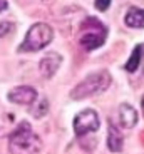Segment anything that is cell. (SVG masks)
<instances>
[{
	"instance_id": "6da1fadb",
	"label": "cell",
	"mask_w": 144,
	"mask_h": 154,
	"mask_svg": "<svg viewBox=\"0 0 144 154\" xmlns=\"http://www.w3.org/2000/svg\"><path fill=\"white\" fill-rule=\"evenodd\" d=\"M42 149V139L35 134L29 122H20L8 136L10 154H37Z\"/></svg>"
},
{
	"instance_id": "7a4b0ae2",
	"label": "cell",
	"mask_w": 144,
	"mask_h": 154,
	"mask_svg": "<svg viewBox=\"0 0 144 154\" xmlns=\"http://www.w3.org/2000/svg\"><path fill=\"white\" fill-rule=\"evenodd\" d=\"M111 82H112V79H111V74L107 70H99V72L89 74L84 81H81L70 91V97L74 100H82L87 99V97L97 96V94H102L104 91H107Z\"/></svg>"
},
{
	"instance_id": "3957f363",
	"label": "cell",
	"mask_w": 144,
	"mask_h": 154,
	"mask_svg": "<svg viewBox=\"0 0 144 154\" xmlns=\"http://www.w3.org/2000/svg\"><path fill=\"white\" fill-rule=\"evenodd\" d=\"M106 37H107V29L104 27V23L101 20L94 19V17H87L81 23L79 45L87 52L99 49L106 42Z\"/></svg>"
},
{
	"instance_id": "277c9868",
	"label": "cell",
	"mask_w": 144,
	"mask_h": 154,
	"mask_svg": "<svg viewBox=\"0 0 144 154\" xmlns=\"http://www.w3.org/2000/svg\"><path fill=\"white\" fill-rule=\"evenodd\" d=\"M54 38V30L49 23L37 22L29 29L27 35L20 44L19 52H37V50L47 47Z\"/></svg>"
},
{
	"instance_id": "5b68a950",
	"label": "cell",
	"mask_w": 144,
	"mask_h": 154,
	"mask_svg": "<svg viewBox=\"0 0 144 154\" xmlns=\"http://www.w3.org/2000/svg\"><path fill=\"white\" fill-rule=\"evenodd\" d=\"M99 126H101V119H99V114L94 109H84L74 117V132L79 137L90 134V132H96L99 129Z\"/></svg>"
},
{
	"instance_id": "8992f818",
	"label": "cell",
	"mask_w": 144,
	"mask_h": 154,
	"mask_svg": "<svg viewBox=\"0 0 144 154\" xmlns=\"http://www.w3.org/2000/svg\"><path fill=\"white\" fill-rule=\"evenodd\" d=\"M39 94L30 85H17L8 92V100L19 106H30L37 100Z\"/></svg>"
},
{
	"instance_id": "52a82bcc",
	"label": "cell",
	"mask_w": 144,
	"mask_h": 154,
	"mask_svg": "<svg viewBox=\"0 0 144 154\" xmlns=\"http://www.w3.org/2000/svg\"><path fill=\"white\" fill-rule=\"evenodd\" d=\"M60 62H62V57L57 52H49L45 54L39 62V72L42 74L44 79H51V77L55 75V72L60 67Z\"/></svg>"
},
{
	"instance_id": "ba28073f",
	"label": "cell",
	"mask_w": 144,
	"mask_h": 154,
	"mask_svg": "<svg viewBox=\"0 0 144 154\" xmlns=\"http://www.w3.org/2000/svg\"><path fill=\"white\" fill-rule=\"evenodd\" d=\"M119 122L124 129H133L137 124V112L131 104H121L119 106Z\"/></svg>"
},
{
	"instance_id": "9c48e42d",
	"label": "cell",
	"mask_w": 144,
	"mask_h": 154,
	"mask_svg": "<svg viewBox=\"0 0 144 154\" xmlns=\"http://www.w3.org/2000/svg\"><path fill=\"white\" fill-rule=\"evenodd\" d=\"M124 146V137L121 131L117 129L114 124H109V131H107V147L111 152H121Z\"/></svg>"
},
{
	"instance_id": "30bf717a",
	"label": "cell",
	"mask_w": 144,
	"mask_h": 154,
	"mask_svg": "<svg viewBox=\"0 0 144 154\" xmlns=\"http://www.w3.org/2000/svg\"><path fill=\"white\" fill-rule=\"evenodd\" d=\"M124 22L127 27L133 29H144V10L137 7H131L124 17Z\"/></svg>"
},
{
	"instance_id": "8fae6325",
	"label": "cell",
	"mask_w": 144,
	"mask_h": 154,
	"mask_svg": "<svg viewBox=\"0 0 144 154\" xmlns=\"http://www.w3.org/2000/svg\"><path fill=\"white\" fill-rule=\"evenodd\" d=\"M141 60H142V47L137 45V47H134L129 60L126 62V70H127V72H136V69L139 67Z\"/></svg>"
},
{
	"instance_id": "7c38bea8",
	"label": "cell",
	"mask_w": 144,
	"mask_h": 154,
	"mask_svg": "<svg viewBox=\"0 0 144 154\" xmlns=\"http://www.w3.org/2000/svg\"><path fill=\"white\" fill-rule=\"evenodd\" d=\"M47 111H49V102H47L45 97H40L39 100H35V104L30 107V114L34 116V117H44V116L47 114Z\"/></svg>"
},
{
	"instance_id": "4fadbf2b",
	"label": "cell",
	"mask_w": 144,
	"mask_h": 154,
	"mask_svg": "<svg viewBox=\"0 0 144 154\" xmlns=\"http://www.w3.org/2000/svg\"><path fill=\"white\" fill-rule=\"evenodd\" d=\"M12 30H14V23L8 22V20H0V38Z\"/></svg>"
},
{
	"instance_id": "5bb4252c",
	"label": "cell",
	"mask_w": 144,
	"mask_h": 154,
	"mask_svg": "<svg viewBox=\"0 0 144 154\" xmlns=\"http://www.w3.org/2000/svg\"><path fill=\"white\" fill-rule=\"evenodd\" d=\"M94 5H96V8H97V10L104 12V10H107V8H109L111 0H96V2H94Z\"/></svg>"
},
{
	"instance_id": "9a60e30c",
	"label": "cell",
	"mask_w": 144,
	"mask_h": 154,
	"mask_svg": "<svg viewBox=\"0 0 144 154\" xmlns=\"http://www.w3.org/2000/svg\"><path fill=\"white\" fill-rule=\"evenodd\" d=\"M8 8V4H7V0H0V14L4 10H7Z\"/></svg>"
},
{
	"instance_id": "2e32d148",
	"label": "cell",
	"mask_w": 144,
	"mask_h": 154,
	"mask_svg": "<svg viewBox=\"0 0 144 154\" xmlns=\"http://www.w3.org/2000/svg\"><path fill=\"white\" fill-rule=\"evenodd\" d=\"M141 47H142V60H141V62H142V70H144V44Z\"/></svg>"
},
{
	"instance_id": "e0dca14e",
	"label": "cell",
	"mask_w": 144,
	"mask_h": 154,
	"mask_svg": "<svg viewBox=\"0 0 144 154\" xmlns=\"http://www.w3.org/2000/svg\"><path fill=\"white\" fill-rule=\"evenodd\" d=\"M141 107H142V114H144V96H142V99H141Z\"/></svg>"
}]
</instances>
